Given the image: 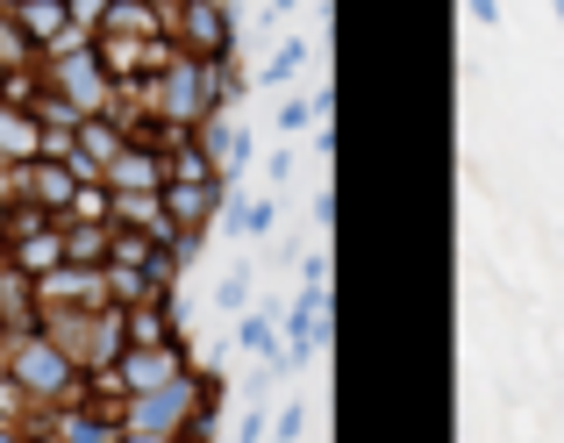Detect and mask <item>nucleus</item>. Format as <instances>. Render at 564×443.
Here are the masks:
<instances>
[{
	"instance_id": "35",
	"label": "nucleus",
	"mask_w": 564,
	"mask_h": 443,
	"mask_svg": "<svg viewBox=\"0 0 564 443\" xmlns=\"http://www.w3.org/2000/svg\"><path fill=\"white\" fill-rule=\"evenodd\" d=\"M557 22H564V0H557Z\"/></svg>"
},
{
	"instance_id": "5",
	"label": "nucleus",
	"mask_w": 564,
	"mask_h": 443,
	"mask_svg": "<svg viewBox=\"0 0 564 443\" xmlns=\"http://www.w3.org/2000/svg\"><path fill=\"white\" fill-rule=\"evenodd\" d=\"M29 301H36V315H43V307H72V315H100V307H115L100 264H57V272L29 279Z\"/></svg>"
},
{
	"instance_id": "1",
	"label": "nucleus",
	"mask_w": 564,
	"mask_h": 443,
	"mask_svg": "<svg viewBox=\"0 0 564 443\" xmlns=\"http://www.w3.org/2000/svg\"><path fill=\"white\" fill-rule=\"evenodd\" d=\"M8 379L22 387V401L36 408V415H43V408H65V401H79V393H86V372L36 329V322H29V329H14V344H8Z\"/></svg>"
},
{
	"instance_id": "31",
	"label": "nucleus",
	"mask_w": 564,
	"mask_h": 443,
	"mask_svg": "<svg viewBox=\"0 0 564 443\" xmlns=\"http://www.w3.org/2000/svg\"><path fill=\"white\" fill-rule=\"evenodd\" d=\"M301 0H264V22H279V14H293Z\"/></svg>"
},
{
	"instance_id": "22",
	"label": "nucleus",
	"mask_w": 564,
	"mask_h": 443,
	"mask_svg": "<svg viewBox=\"0 0 564 443\" xmlns=\"http://www.w3.org/2000/svg\"><path fill=\"white\" fill-rule=\"evenodd\" d=\"M215 307H229V315L250 307V264H229V272L215 279Z\"/></svg>"
},
{
	"instance_id": "9",
	"label": "nucleus",
	"mask_w": 564,
	"mask_h": 443,
	"mask_svg": "<svg viewBox=\"0 0 564 443\" xmlns=\"http://www.w3.org/2000/svg\"><path fill=\"white\" fill-rule=\"evenodd\" d=\"M43 436H57V443H115L122 430H115V408H100V401H65V408H43V422H36ZM29 430V436H36Z\"/></svg>"
},
{
	"instance_id": "24",
	"label": "nucleus",
	"mask_w": 564,
	"mask_h": 443,
	"mask_svg": "<svg viewBox=\"0 0 564 443\" xmlns=\"http://www.w3.org/2000/svg\"><path fill=\"white\" fill-rule=\"evenodd\" d=\"M108 8H115V0H65L72 29H86V36H100V22H108Z\"/></svg>"
},
{
	"instance_id": "15",
	"label": "nucleus",
	"mask_w": 564,
	"mask_h": 443,
	"mask_svg": "<svg viewBox=\"0 0 564 443\" xmlns=\"http://www.w3.org/2000/svg\"><path fill=\"white\" fill-rule=\"evenodd\" d=\"M221 222H229V236H243V244H264V236L279 229V201H221Z\"/></svg>"
},
{
	"instance_id": "16",
	"label": "nucleus",
	"mask_w": 564,
	"mask_h": 443,
	"mask_svg": "<svg viewBox=\"0 0 564 443\" xmlns=\"http://www.w3.org/2000/svg\"><path fill=\"white\" fill-rule=\"evenodd\" d=\"M307 57H315V43H307V36H286V43H279V51L258 65V72H250V86H293Z\"/></svg>"
},
{
	"instance_id": "28",
	"label": "nucleus",
	"mask_w": 564,
	"mask_h": 443,
	"mask_svg": "<svg viewBox=\"0 0 564 443\" xmlns=\"http://www.w3.org/2000/svg\"><path fill=\"white\" fill-rule=\"evenodd\" d=\"M264 180L286 186V180H293V151H272V158H264Z\"/></svg>"
},
{
	"instance_id": "33",
	"label": "nucleus",
	"mask_w": 564,
	"mask_h": 443,
	"mask_svg": "<svg viewBox=\"0 0 564 443\" xmlns=\"http://www.w3.org/2000/svg\"><path fill=\"white\" fill-rule=\"evenodd\" d=\"M8 344H14V329H0V379H8Z\"/></svg>"
},
{
	"instance_id": "20",
	"label": "nucleus",
	"mask_w": 564,
	"mask_h": 443,
	"mask_svg": "<svg viewBox=\"0 0 564 443\" xmlns=\"http://www.w3.org/2000/svg\"><path fill=\"white\" fill-rule=\"evenodd\" d=\"M65 229V264H108V229L94 222H57Z\"/></svg>"
},
{
	"instance_id": "13",
	"label": "nucleus",
	"mask_w": 564,
	"mask_h": 443,
	"mask_svg": "<svg viewBox=\"0 0 564 443\" xmlns=\"http://www.w3.org/2000/svg\"><path fill=\"white\" fill-rule=\"evenodd\" d=\"M243 94H250L243 57H215V65H207V115H236V108H243Z\"/></svg>"
},
{
	"instance_id": "6",
	"label": "nucleus",
	"mask_w": 564,
	"mask_h": 443,
	"mask_svg": "<svg viewBox=\"0 0 564 443\" xmlns=\"http://www.w3.org/2000/svg\"><path fill=\"white\" fill-rule=\"evenodd\" d=\"M94 57H100V72H108L115 86H143V79H158V72H165L172 43L165 36H108V29H100V36H94Z\"/></svg>"
},
{
	"instance_id": "30",
	"label": "nucleus",
	"mask_w": 564,
	"mask_h": 443,
	"mask_svg": "<svg viewBox=\"0 0 564 443\" xmlns=\"http://www.w3.org/2000/svg\"><path fill=\"white\" fill-rule=\"evenodd\" d=\"M465 8H471V22H479V29L500 22V0H465Z\"/></svg>"
},
{
	"instance_id": "7",
	"label": "nucleus",
	"mask_w": 564,
	"mask_h": 443,
	"mask_svg": "<svg viewBox=\"0 0 564 443\" xmlns=\"http://www.w3.org/2000/svg\"><path fill=\"white\" fill-rule=\"evenodd\" d=\"M100 186L108 194H165V137H129L122 151H115V165L100 172Z\"/></svg>"
},
{
	"instance_id": "11",
	"label": "nucleus",
	"mask_w": 564,
	"mask_h": 443,
	"mask_svg": "<svg viewBox=\"0 0 564 443\" xmlns=\"http://www.w3.org/2000/svg\"><path fill=\"white\" fill-rule=\"evenodd\" d=\"M94 322H100V315H72V307H43V315H36V329L51 336V344L65 350V358L79 365V372H86V365H94Z\"/></svg>"
},
{
	"instance_id": "23",
	"label": "nucleus",
	"mask_w": 564,
	"mask_h": 443,
	"mask_svg": "<svg viewBox=\"0 0 564 443\" xmlns=\"http://www.w3.org/2000/svg\"><path fill=\"white\" fill-rule=\"evenodd\" d=\"M65 222H94V229H108V186H79L72 208H65Z\"/></svg>"
},
{
	"instance_id": "10",
	"label": "nucleus",
	"mask_w": 564,
	"mask_h": 443,
	"mask_svg": "<svg viewBox=\"0 0 564 443\" xmlns=\"http://www.w3.org/2000/svg\"><path fill=\"white\" fill-rule=\"evenodd\" d=\"M8 22L22 29V36H29V51L43 57V51H51V43L72 29V14H65V0H8Z\"/></svg>"
},
{
	"instance_id": "34",
	"label": "nucleus",
	"mask_w": 564,
	"mask_h": 443,
	"mask_svg": "<svg viewBox=\"0 0 564 443\" xmlns=\"http://www.w3.org/2000/svg\"><path fill=\"white\" fill-rule=\"evenodd\" d=\"M115 443H186V436H115Z\"/></svg>"
},
{
	"instance_id": "25",
	"label": "nucleus",
	"mask_w": 564,
	"mask_h": 443,
	"mask_svg": "<svg viewBox=\"0 0 564 443\" xmlns=\"http://www.w3.org/2000/svg\"><path fill=\"white\" fill-rule=\"evenodd\" d=\"M307 415H315V408H307V401L279 408V430H272V436H279V443H301V436H307Z\"/></svg>"
},
{
	"instance_id": "27",
	"label": "nucleus",
	"mask_w": 564,
	"mask_h": 443,
	"mask_svg": "<svg viewBox=\"0 0 564 443\" xmlns=\"http://www.w3.org/2000/svg\"><path fill=\"white\" fill-rule=\"evenodd\" d=\"M229 443H264V408H250L243 422H236V436Z\"/></svg>"
},
{
	"instance_id": "12",
	"label": "nucleus",
	"mask_w": 564,
	"mask_h": 443,
	"mask_svg": "<svg viewBox=\"0 0 564 443\" xmlns=\"http://www.w3.org/2000/svg\"><path fill=\"white\" fill-rule=\"evenodd\" d=\"M43 158V129L29 108H8L0 100V165H36Z\"/></svg>"
},
{
	"instance_id": "4",
	"label": "nucleus",
	"mask_w": 564,
	"mask_h": 443,
	"mask_svg": "<svg viewBox=\"0 0 564 443\" xmlns=\"http://www.w3.org/2000/svg\"><path fill=\"white\" fill-rule=\"evenodd\" d=\"M43 86H51V94L65 100V108H79L86 122H94V115H115V79L100 72V57H94V51L43 65Z\"/></svg>"
},
{
	"instance_id": "17",
	"label": "nucleus",
	"mask_w": 564,
	"mask_h": 443,
	"mask_svg": "<svg viewBox=\"0 0 564 443\" xmlns=\"http://www.w3.org/2000/svg\"><path fill=\"white\" fill-rule=\"evenodd\" d=\"M122 143H129V129L115 122V115H94V122H79V158H94L100 172L115 165V151H122Z\"/></svg>"
},
{
	"instance_id": "18",
	"label": "nucleus",
	"mask_w": 564,
	"mask_h": 443,
	"mask_svg": "<svg viewBox=\"0 0 564 443\" xmlns=\"http://www.w3.org/2000/svg\"><path fill=\"white\" fill-rule=\"evenodd\" d=\"M236 344L250 350V358H279V307H250L243 322H236Z\"/></svg>"
},
{
	"instance_id": "3",
	"label": "nucleus",
	"mask_w": 564,
	"mask_h": 443,
	"mask_svg": "<svg viewBox=\"0 0 564 443\" xmlns=\"http://www.w3.org/2000/svg\"><path fill=\"white\" fill-rule=\"evenodd\" d=\"M0 264L22 279H43L65 264V229L36 208H8V229H0Z\"/></svg>"
},
{
	"instance_id": "29",
	"label": "nucleus",
	"mask_w": 564,
	"mask_h": 443,
	"mask_svg": "<svg viewBox=\"0 0 564 443\" xmlns=\"http://www.w3.org/2000/svg\"><path fill=\"white\" fill-rule=\"evenodd\" d=\"M315 229H336V186H322V194H315Z\"/></svg>"
},
{
	"instance_id": "32",
	"label": "nucleus",
	"mask_w": 564,
	"mask_h": 443,
	"mask_svg": "<svg viewBox=\"0 0 564 443\" xmlns=\"http://www.w3.org/2000/svg\"><path fill=\"white\" fill-rule=\"evenodd\" d=\"M0 443H29V430H14V422H0Z\"/></svg>"
},
{
	"instance_id": "8",
	"label": "nucleus",
	"mask_w": 564,
	"mask_h": 443,
	"mask_svg": "<svg viewBox=\"0 0 564 443\" xmlns=\"http://www.w3.org/2000/svg\"><path fill=\"white\" fill-rule=\"evenodd\" d=\"M193 143L207 151V165H215L221 186H236V180L250 172V129L236 122V115H207V122L193 129Z\"/></svg>"
},
{
	"instance_id": "26",
	"label": "nucleus",
	"mask_w": 564,
	"mask_h": 443,
	"mask_svg": "<svg viewBox=\"0 0 564 443\" xmlns=\"http://www.w3.org/2000/svg\"><path fill=\"white\" fill-rule=\"evenodd\" d=\"M301 287H329V250H307L301 258Z\"/></svg>"
},
{
	"instance_id": "2",
	"label": "nucleus",
	"mask_w": 564,
	"mask_h": 443,
	"mask_svg": "<svg viewBox=\"0 0 564 443\" xmlns=\"http://www.w3.org/2000/svg\"><path fill=\"white\" fill-rule=\"evenodd\" d=\"M165 43L180 57H236V8L229 0H165Z\"/></svg>"
},
{
	"instance_id": "21",
	"label": "nucleus",
	"mask_w": 564,
	"mask_h": 443,
	"mask_svg": "<svg viewBox=\"0 0 564 443\" xmlns=\"http://www.w3.org/2000/svg\"><path fill=\"white\" fill-rule=\"evenodd\" d=\"M100 272H108V301H115V307H137V301H158V293H151V279H143L137 264H100Z\"/></svg>"
},
{
	"instance_id": "19",
	"label": "nucleus",
	"mask_w": 564,
	"mask_h": 443,
	"mask_svg": "<svg viewBox=\"0 0 564 443\" xmlns=\"http://www.w3.org/2000/svg\"><path fill=\"white\" fill-rule=\"evenodd\" d=\"M315 115H329V122H336V94H293V100H279L272 129H279V137H293V129H307Z\"/></svg>"
},
{
	"instance_id": "14",
	"label": "nucleus",
	"mask_w": 564,
	"mask_h": 443,
	"mask_svg": "<svg viewBox=\"0 0 564 443\" xmlns=\"http://www.w3.org/2000/svg\"><path fill=\"white\" fill-rule=\"evenodd\" d=\"M100 29L108 36H165V0H115Z\"/></svg>"
}]
</instances>
